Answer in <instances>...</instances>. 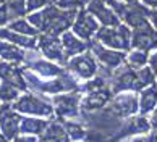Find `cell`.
<instances>
[{
  "label": "cell",
  "mask_w": 157,
  "mask_h": 142,
  "mask_svg": "<svg viewBox=\"0 0 157 142\" xmlns=\"http://www.w3.org/2000/svg\"><path fill=\"white\" fill-rule=\"evenodd\" d=\"M76 13L78 10H65L55 5H49L39 11L26 15V18L40 34L62 36L73 26Z\"/></svg>",
  "instance_id": "obj_1"
},
{
  "label": "cell",
  "mask_w": 157,
  "mask_h": 142,
  "mask_svg": "<svg viewBox=\"0 0 157 142\" xmlns=\"http://www.w3.org/2000/svg\"><path fill=\"white\" fill-rule=\"evenodd\" d=\"M11 106L25 116H40V118H54L55 116V108L52 100L42 97L40 94L26 92L20 95V99Z\"/></svg>",
  "instance_id": "obj_2"
},
{
  "label": "cell",
  "mask_w": 157,
  "mask_h": 142,
  "mask_svg": "<svg viewBox=\"0 0 157 142\" xmlns=\"http://www.w3.org/2000/svg\"><path fill=\"white\" fill-rule=\"evenodd\" d=\"M110 7L115 10V13L120 16V20L123 24L128 28L136 29L141 26L149 24V11L146 5H143L141 2H133V3H126V2H118V0H109Z\"/></svg>",
  "instance_id": "obj_3"
},
{
  "label": "cell",
  "mask_w": 157,
  "mask_h": 142,
  "mask_svg": "<svg viewBox=\"0 0 157 142\" xmlns=\"http://www.w3.org/2000/svg\"><path fill=\"white\" fill-rule=\"evenodd\" d=\"M96 39L101 44H104L109 49L130 52L131 50V28L126 24H117V26H101L99 32L96 34Z\"/></svg>",
  "instance_id": "obj_4"
},
{
  "label": "cell",
  "mask_w": 157,
  "mask_h": 142,
  "mask_svg": "<svg viewBox=\"0 0 157 142\" xmlns=\"http://www.w3.org/2000/svg\"><path fill=\"white\" fill-rule=\"evenodd\" d=\"M110 89L113 91V94L143 91L141 81H139V71L131 68L126 63L121 65L120 68L112 71V76H110Z\"/></svg>",
  "instance_id": "obj_5"
},
{
  "label": "cell",
  "mask_w": 157,
  "mask_h": 142,
  "mask_svg": "<svg viewBox=\"0 0 157 142\" xmlns=\"http://www.w3.org/2000/svg\"><path fill=\"white\" fill-rule=\"evenodd\" d=\"M55 116L59 120H78L81 116V92H63L52 97Z\"/></svg>",
  "instance_id": "obj_6"
},
{
  "label": "cell",
  "mask_w": 157,
  "mask_h": 142,
  "mask_svg": "<svg viewBox=\"0 0 157 142\" xmlns=\"http://www.w3.org/2000/svg\"><path fill=\"white\" fill-rule=\"evenodd\" d=\"M89 52L96 57V60L101 65V68L109 69V71H115L121 65L126 63V52L109 49V47L99 42L96 37L92 40H89Z\"/></svg>",
  "instance_id": "obj_7"
},
{
  "label": "cell",
  "mask_w": 157,
  "mask_h": 142,
  "mask_svg": "<svg viewBox=\"0 0 157 142\" xmlns=\"http://www.w3.org/2000/svg\"><path fill=\"white\" fill-rule=\"evenodd\" d=\"M65 68L75 76V78L88 81V79H92L94 76L99 74L101 65L97 63L96 57L88 50L84 53H79V55H76V57L68 58Z\"/></svg>",
  "instance_id": "obj_8"
},
{
  "label": "cell",
  "mask_w": 157,
  "mask_h": 142,
  "mask_svg": "<svg viewBox=\"0 0 157 142\" xmlns=\"http://www.w3.org/2000/svg\"><path fill=\"white\" fill-rule=\"evenodd\" d=\"M37 50L44 58L50 62H55L65 66L68 62V57L63 49L60 36H52V34H39L37 36Z\"/></svg>",
  "instance_id": "obj_9"
},
{
  "label": "cell",
  "mask_w": 157,
  "mask_h": 142,
  "mask_svg": "<svg viewBox=\"0 0 157 142\" xmlns=\"http://www.w3.org/2000/svg\"><path fill=\"white\" fill-rule=\"evenodd\" d=\"M107 108L115 116L126 120L130 116H135L139 113V95L136 92H120L113 94Z\"/></svg>",
  "instance_id": "obj_10"
},
{
  "label": "cell",
  "mask_w": 157,
  "mask_h": 142,
  "mask_svg": "<svg viewBox=\"0 0 157 142\" xmlns=\"http://www.w3.org/2000/svg\"><path fill=\"white\" fill-rule=\"evenodd\" d=\"M23 68H26L28 71H31V73H34L39 78H57V76H62L63 73H67L65 66L47 60L40 53L39 55H36V53L29 55L28 62L23 65Z\"/></svg>",
  "instance_id": "obj_11"
},
{
  "label": "cell",
  "mask_w": 157,
  "mask_h": 142,
  "mask_svg": "<svg viewBox=\"0 0 157 142\" xmlns=\"http://www.w3.org/2000/svg\"><path fill=\"white\" fill-rule=\"evenodd\" d=\"M151 129H152V126H151L149 116L138 113L135 116H130V118H126V120H123L120 131L117 134V137H115V142L135 137V136H144V134H147Z\"/></svg>",
  "instance_id": "obj_12"
},
{
  "label": "cell",
  "mask_w": 157,
  "mask_h": 142,
  "mask_svg": "<svg viewBox=\"0 0 157 142\" xmlns=\"http://www.w3.org/2000/svg\"><path fill=\"white\" fill-rule=\"evenodd\" d=\"M99 29H101V24H99V21L96 20L94 16L86 8L83 10H78L76 13V18H75V23L71 26V31L81 37L83 40H92L96 37V34L99 32Z\"/></svg>",
  "instance_id": "obj_13"
},
{
  "label": "cell",
  "mask_w": 157,
  "mask_h": 142,
  "mask_svg": "<svg viewBox=\"0 0 157 142\" xmlns=\"http://www.w3.org/2000/svg\"><path fill=\"white\" fill-rule=\"evenodd\" d=\"M112 97L113 91L110 89V86H104L91 92L81 94V111H97L105 108L110 103Z\"/></svg>",
  "instance_id": "obj_14"
},
{
  "label": "cell",
  "mask_w": 157,
  "mask_h": 142,
  "mask_svg": "<svg viewBox=\"0 0 157 142\" xmlns=\"http://www.w3.org/2000/svg\"><path fill=\"white\" fill-rule=\"evenodd\" d=\"M86 10L99 21L101 26H117L121 24L120 16L115 13V10L110 7L109 0H91V2L86 5Z\"/></svg>",
  "instance_id": "obj_15"
},
{
  "label": "cell",
  "mask_w": 157,
  "mask_h": 142,
  "mask_svg": "<svg viewBox=\"0 0 157 142\" xmlns=\"http://www.w3.org/2000/svg\"><path fill=\"white\" fill-rule=\"evenodd\" d=\"M23 115L18 113L10 103H3L0 108V133L13 140L20 134V124Z\"/></svg>",
  "instance_id": "obj_16"
},
{
  "label": "cell",
  "mask_w": 157,
  "mask_h": 142,
  "mask_svg": "<svg viewBox=\"0 0 157 142\" xmlns=\"http://www.w3.org/2000/svg\"><path fill=\"white\" fill-rule=\"evenodd\" d=\"M131 49L152 52L157 49V31L152 24H146L136 29H131Z\"/></svg>",
  "instance_id": "obj_17"
},
{
  "label": "cell",
  "mask_w": 157,
  "mask_h": 142,
  "mask_svg": "<svg viewBox=\"0 0 157 142\" xmlns=\"http://www.w3.org/2000/svg\"><path fill=\"white\" fill-rule=\"evenodd\" d=\"M0 82H7L15 87H18L21 92L28 91V82L25 78V68L21 65L8 63L0 60Z\"/></svg>",
  "instance_id": "obj_18"
},
{
  "label": "cell",
  "mask_w": 157,
  "mask_h": 142,
  "mask_svg": "<svg viewBox=\"0 0 157 142\" xmlns=\"http://www.w3.org/2000/svg\"><path fill=\"white\" fill-rule=\"evenodd\" d=\"M28 58H29V52H26V49L7 42V40H0V60L23 66L28 62Z\"/></svg>",
  "instance_id": "obj_19"
},
{
  "label": "cell",
  "mask_w": 157,
  "mask_h": 142,
  "mask_svg": "<svg viewBox=\"0 0 157 142\" xmlns=\"http://www.w3.org/2000/svg\"><path fill=\"white\" fill-rule=\"evenodd\" d=\"M63 49H65V53L68 58L76 57L79 53H84L89 50V42L88 40H83L81 37H78L73 31H67L65 34L60 36Z\"/></svg>",
  "instance_id": "obj_20"
},
{
  "label": "cell",
  "mask_w": 157,
  "mask_h": 142,
  "mask_svg": "<svg viewBox=\"0 0 157 142\" xmlns=\"http://www.w3.org/2000/svg\"><path fill=\"white\" fill-rule=\"evenodd\" d=\"M39 142H71L63 123L59 118H52L47 129L39 136Z\"/></svg>",
  "instance_id": "obj_21"
},
{
  "label": "cell",
  "mask_w": 157,
  "mask_h": 142,
  "mask_svg": "<svg viewBox=\"0 0 157 142\" xmlns=\"http://www.w3.org/2000/svg\"><path fill=\"white\" fill-rule=\"evenodd\" d=\"M0 40H7V42L16 44L26 50H37V37H29V36H23L20 32H15L8 26L0 28Z\"/></svg>",
  "instance_id": "obj_22"
},
{
  "label": "cell",
  "mask_w": 157,
  "mask_h": 142,
  "mask_svg": "<svg viewBox=\"0 0 157 142\" xmlns=\"http://www.w3.org/2000/svg\"><path fill=\"white\" fill-rule=\"evenodd\" d=\"M52 118H40V116H25L21 118L20 124V134H29V136H39L47 129Z\"/></svg>",
  "instance_id": "obj_23"
},
{
  "label": "cell",
  "mask_w": 157,
  "mask_h": 142,
  "mask_svg": "<svg viewBox=\"0 0 157 142\" xmlns=\"http://www.w3.org/2000/svg\"><path fill=\"white\" fill-rule=\"evenodd\" d=\"M139 115L149 116L157 106V86L152 84L139 91Z\"/></svg>",
  "instance_id": "obj_24"
},
{
  "label": "cell",
  "mask_w": 157,
  "mask_h": 142,
  "mask_svg": "<svg viewBox=\"0 0 157 142\" xmlns=\"http://www.w3.org/2000/svg\"><path fill=\"white\" fill-rule=\"evenodd\" d=\"M65 126L67 133L70 136L71 142H84L88 137V128L84 123H81L78 120H60Z\"/></svg>",
  "instance_id": "obj_25"
},
{
  "label": "cell",
  "mask_w": 157,
  "mask_h": 142,
  "mask_svg": "<svg viewBox=\"0 0 157 142\" xmlns=\"http://www.w3.org/2000/svg\"><path fill=\"white\" fill-rule=\"evenodd\" d=\"M8 28L13 29L15 32H20V34H23V36H29V37H37V36L40 34L37 29L29 23V20H28L26 16L11 20V21L8 23Z\"/></svg>",
  "instance_id": "obj_26"
},
{
  "label": "cell",
  "mask_w": 157,
  "mask_h": 142,
  "mask_svg": "<svg viewBox=\"0 0 157 142\" xmlns=\"http://www.w3.org/2000/svg\"><path fill=\"white\" fill-rule=\"evenodd\" d=\"M149 53L146 50H138V49H131L130 52H126V65H130L135 69H141L144 66H147L149 63Z\"/></svg>",
  "instance_id": "obj_27"
},
{
  "label": "cell",
  "mask_w": 157,
  "mask_h": 142,
  "mask_svg": "<svg viewBox=\"0 0 157 142\" xmlns=\"http://www.w3.org/2000/svg\"><path fill=\"white\" fill-rule=\"evenodd\" d=\"M20 89L11 86V84H7V82H0V100L3 103H15L16 100L20 99Z\"/></svg>",
  "instance_id": "obj_28"
},
{
  "label": "cell",
  "mask_w": 157,
  "mask_h": 142,
  "mask_svg": "<svg viewBox=\"0 0 157 142\" xmlns=\"http://www.w3.org/2000/svg\"><path fill=\"white\" fill-rule=\"evenodd\" d=\"M26 2L28 0H7V7L10 10L11 20H15V18H23V16L28 15Z\"/></svg>",
  "instance_id": "obj_29"
},
{
  "label": "cell",
  "mask_w": 157,
  "mask_h": 142,
  "mask_svg": "<svg viewBox=\"0 0 157 142\" xmlns=\"http://www.w3.org/2000/svg\"><path fill=\"white\" fill-rule=\"evenodd\" d=\"M91 0H52V5L65 10H83Z\"/></svg>",
  "instance_id": "obj_30"
},
{
  "label": "cell",
  "mask_w": 157,
  "mask_h": 142,
  "mask_svg": "<svg viewBox=\"0 0 157 142\" xmlns=\"http://www.w3.org/2000/svg\"><path fill=\"white\" fill-rule=\"evenodd\" d=\"M52 5V0H28L26 2V10H28V15L33 13V11H39L45 7Z\"/></svg>",
  "instance_id": "obj_31"
},
{
  "label": "cell",
  "mask_w": 157,
  "mask_h": 142,
  "mask_svg": "<svg viewBox=\"0 0 157 142\" xmlns=\"http://www.w3.org/2000/svg\"><path fill=\"white\" fill-rule=\"evenodd\" d=\"M11 21V15H10V10L5 5H0V28H5L8 26V23Z\"/></svg>",
  "instance_id": "obj_32"
},
{
  "label": "cell",
  "mask_w": 157,
  "mask_h": 142,
  "mask_svg": "<svg viewBox=\"0 0 157 142\" xmlns=\"http://www.w3.org/2000/svg\"><path fill=\"white\" fill-rule=\"evenodd\" d=\"M11 142H39L37 136H29V134H18Z\"/></svg>",
  "instance_id": "obj_33"
},
{
  "label": "cell",
  "mask_w": 157,
  "mask_h": 142,
  "mask_svg": "<svg viewBox=\"0 0 157 142\" xmlns=\"http://www.w3.org/2000/svg\"><path fill=\"white\" fill-rule=\"evenodd\" d=\"M147 65H149V68L152 69L155 73V76H157V49L149 53V63Z\"/></svg>",
  "instance_id": "obj_34"
},
{
  "label": "cell",
  "mask_w": 157,
  "mask_h": 142,
  "mask_svg": "<svg viewBox=\"0 0 157 142\" xmlns=\"http://www.w3.org/2000/svg\"><path fill=\"white\" fill-rule=\"evenodd\" d=\"M149 23L157 31V8H151V11H149Z\"/></svg>",
  "instance_id": "obj_35"
},
{
  "label": "cell",
  "mask_w": 157,
  "mask_h": 142,
  "mask_svg": "<svg viewBox=\"0 0 157 142\" xmlns=\"http://www.w3.org/2000/svg\"><path fill=\"white\" fill-rule=\"evenodd\" d=\"M149 121H151L152 129H157V106H155V110L152 111V113L149 115Z\"/></svg>",
  "instance_id": "obj_36"
},
{
  "label": "cell",
  "mask_w": 157,
  "mask_h": 142,
  "mask_svg": "<svg viewBox=\"0 0 157 142\" xmlns=\"http://www.w3.org/2000/svg\"><path fill=\"white\" fill-rule=\"evenodd\" d=\"M147 142H157V129H151L146 136Z\"/></svg>",
  "instance_id": "obj_37"
},
{
  "label": "cell",
  "mask_w": 157,
  "mask_h": 142,
  "mask_svg": "<svg viewBox=\"0 0 157 142\" xmlns=\"http://www.w3.org/2000/svg\"><path fill=\"white\" fill-rule=\"evenodd\" d=\"M143 5H146L147 8H157V0H139Z\"/></svg>",
  "instance_id": "obj_38"
},
{
  "label": "cell",
  "mask_w": 157,
  "mask_h": 142,
  "mask_svg": "<svg viewBox=\"0 0 157 142\" xmlns=\"http://www.w3.org/2000/svg\"><path fill=\"white\" fill-rule=\"evenodd\" d=\"M0 142H11V140L7 137V136H3L2 133H0Z\"/></svg>",
  "instance_id": "obj_39"
},
{
  "label": "cell",
  "mask_w": 157,
  "mask_h": 142,
  "mask_svg": "<svg viewBox=\"0 0 157 142\" xmlns=\"http://www.w3.org/2000/svg\"><path fill=\"white\" fill-rule=\"evenodd\" d=\"M118 2H126V3H133V2H139V0H118Z\"/></svg>",
  "instance_id": "obj_40"
},
{
  "label": "cell",
  "mask_w": 157,
  "mask_h": 142,
  "mask_svg": "<svg viewBox=\"0 0 157 142\" xmlns=\"http://www.w3.org/2000/svg\"><path fill=\"white\" fill-rule=\"evenodd\" d=\"M7 3V0H0V5H5Z\"/></svg>",
  "instance_id": "obj_41"
},
{
  "label": "cell",
  "mask_w": 157,
  "mask_h": 142,
  "mask_svg": "<svg viewBox=\"0 0 157 142\" xmlns=\"http://www.w3.org/2000/svg\"><path fill=\"white\" fill-rule=\"evenodd\" d=\"M2 105H3V102H2V100H0V108H2Z\"/></svg>",
  "instance_id": "obj_42"
},
{
  "label": "cell",
  "mask_w": 157,
  "mask_h": 142,
  "mask_svg": "<svg viewBox=\"0 0 157 142\" xmlns=\"http://www.w3.org/2000/svg\"><path fill=\"white\" fill-rule=\"evenodd\" d=\"M155 86H157V79H155Z\"/></svg>",
  "instance_id": "obj_43"
},
{
  "label": "cell",
  "mask_w": 157,
  "mask_h": 142,
  "mask_svg": "<svg viewBox=\"0 0 157 142\" xmlns=\"http://www.w3.org/2000/svg\"><path fill=\"white\" fill-rule=\"evenodd\" d=\"M121 142H126V140H121Z\"/></svg>",
  "instance_id": "obj_44"
}]
</instances>
